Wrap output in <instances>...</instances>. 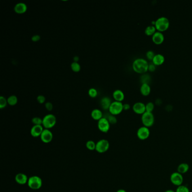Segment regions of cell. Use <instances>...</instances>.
Returning a JSON list of instances; mask_svg holds the SVG:
<instances>
[{"instance_id":"6da1fadb","label":"cell","mask_w":192,"mask_h":192,"mask_svg":"<svg viewBox=\"0 0 192 192\" xmlns=\"http://www.w3.org/2000/svg\"><path fill=\"white\" fill-rule=\"evenodd\" d=\"M149 63L147 60L143 58H137L134 61L132 68L137 73L144 74L148 71Z\"/></svg>"},{"instance_id":"7a4b0ae2","label":"cell","mask_w":192,"mask_h":192,"mask_svg":"<svg viewBox=\"0 0 192 192\" xmlns=\"http://www.w3.org/2000/svg\"><path fill=\"white\" fill-rule=\"evenodd\" d=\"M154 26L156 27L157 31L164 32L169 28L170 21L166 17L161 16L156 20Z\"/></svg>"},{"instance_id":"3957f363","label":"cell","mask_w":192,"mask_h":192,"mask_svg":"<svg viewBox=\"0 0 192 192\" xmlns=\"http://www.w3.org/2000/svg\"><path fill=\"white\" fill-rule=\"evenodd\" d=\"M27 184L29 188L33 190H37L42 187V180L40 177L34 175L29 177Z\"/></svg>"},{"instance_id":"277c9868","label":"cell","mask_w":192,"mask_h":192,"mask_svg":"<svg viewBox=\"0 0 192 192\" xmlns=\"http://www.w3.org/2000/svg\"><path fill=\"white\" fill-rule=\"evenodd\" d=\"M154 116L153 113L145 112L141 115V122L143 126L148 128L152 127L154 124Z\"/></svg>"},{"instance_id":"5b68a950","label":"cell","mask_w":192,"mask_h":192,"mask_svg":"<svg viewBox=\"0 0 192 192\" xmlns=\"http://www.w3.org/2000/svg\"><path fill=\"white\" fill-rule=\"evenodd\" d=\"M56 123V117L52 114L46 115L42 119V126L46 129L52 128Z\"/></svg>"},{"instance_id":"8992f818","label":"cell","mask_w":192,"mask_h":192,"mask_svg":"<svg viewBox=\"0 0 192 192\" xmlns=\"http://www.w3.org/2000/svg\"><path fill=\"white\" fill-rule=\"evenodd\" d=\"M123 105L124 104L122 103V102L114 101L112 102V104L111 105L109 109V112L112 115H118L124 110Z\"/></svg>"},{"instance_id":"52a82bcc","label":"cell","mask_w":192,"mask_h":192,"mask_svg":"<svg viewBox=\"0 0 192 192\" xmlns=\"http://www.w3.org/2000/svg\"><path fill=\"white\" fill-rule=\"evenodd\" d=\"M170 180L173 185H175L177 187L179 186L183 185V183L184 182V177L182 174L176 171V172H173L171 174Z\"/></svg>"},{"instance_id":"ba28073f","label":"cell","mask_w":192,"mask_h":192,"mask_svg":"<svg viewBox=\"0 0 192 192\" xmlns=\"http://www.w3.org/2000/svg\"><path fill=\"white\" fill-rule=\"evenodd\" d=\"M110 147V144L108 140L106 139H101L96 143L95 151L99 153H103L108 151Z\"/></svg>"},{"instance_id":"9c48e42d","label":"cell","mask_w":192,"mask_h":192,"mask_svg":"<svg viewBox=\"0 0 192 192\" xmlns=\"http://www.w3.org/2000/svg\"><path fill=\"white\" fill-rule=\"evenodd\" d=\"M151 132L149 128L145 126H141L138 128L136 135L137 137L140 140H145L148 139L150 136Z\"/></svg>"},{"instance_id":"30bf717a","label":"cell","mask_w":192,"mask_h":192,"mask_svg":"<svg viewBox=\"0 0 192 192\" xmlns=\"http://www.w3.org/2000/svg\"><path fill=\"white\" fill-rule=\"evenodd\" d=\"M110 123L105 117H103L98 122V127L101 132L107 133L110 129Z\"/></svg>"},{"instance_id":"8fae6325","label":"cell","mask_w":192,"mask_h":192,"mask_svg":"<svg viewBox=\"0 0 192 192\" xmlns=\"http://www.w3.org/2000/svg\"><path fill=\"white\" fill-rule=\"evenodd\" d=\"M41 140L45 144L50 143L52 140L53 135L49 129H44L40 136Z\"/></svg>"},{"instance_id":"7c38bea8","label":"cell","mask_w":192,"mask_h":192,"mask_svg":"<svg viewBox=\"0 0 192 192\" xmlns=\"http://www.w3.org/2000/svg\"><path fill=\"white\" fill-rule=\"evenodd\" d=\"M132 109L134 112L137 114H143L146 112L145 104L142 102H136L133 105Z\"/></svg>"},{"instance_id":"4fadbf2b","label":"cell","mask_w":192,"mask_h":192,"mask_svg":"<svg viewBox=\"0 0 192 192\" xmlns=\"http://www.w3.org/2000/svg\"><path fill=\"white\" fill-rule=\"evenodd\" d=\"M44 130L42 125H33L31 129V135L34 137L41 136Z\"/></svg>"},{"instance_id":"5bb4252c","label":"cell","mask_w":192,"mask_h":192,"mask_svg":"<svg viewBox=\"0 0 192 192\" xmlns=\"http://www.w3.org/2000/svg\"><path fill=\"white\" fill-rule=\"evenodd\" d=\"M164 36L162 32L157 31L152 36V41L154 44L157 45H160L164 41Z\"/></svg>"},{"instance_id":"9a60e30c","label":"cell","mask_w":192,"mask_h":192,"mask_svg":"<svg viewBox=\"0 0 192 192\" xmlns=\"http://www.w3.org/2000/svg\"><path fill=\"white\" fill-rule=\"evenodd\" d=\"M28 176H27L25 174L23 173H19L16 174L15 177V180L18 184L20 185H24L28 183Z\"/></svg>"},{"instance_id":"2e32d148","label":"cell","mask_w":192,"mask_h":192,"mask_svg":"<svg viewBox=\"0 0 192 192\" xmlns=\"http://www.w3.org/2000/svg\"><path fill=\"white\" fill-rule=\"evenodd\" d=\"M14 9L17 14H22L26 12V11L27 10V6L23 2H19L15 5Z\"/></svg>"},{"instance_id":"e0dca14e","label":"cell","mask_w":192,"mask_h":192,"mask_svg":"<svg viewBox=\"0 0 192 192\" xmlns=\"http://www.w3.org/2000/svg\"><path fill=\"white\" fill-rule=\"evenodd\" d=\"M112 103L109 98L104 97L100 100V106L104 110H109Z\"/></svg>"},{"instance_id":"ac0fdd59","label":"cell","mask_w":192,"mask_h":192,"mask_svg":"<svg viewBox=\"0 0 192 192\" xmlns=\"http://www.w3.org/2000/svg\"><path fill=\"white\" fill-rule=\"evenodd\" d=\"M113 96L115 101L122 102L124 99V94L122 90H116L113 93Z\"/></svg>"},{"instance_id":"d6986e66","label":"cell","mask_w":192,"mask_h":192,"mask_svg":"<svg viewBox=\"0 0 192 192\" xmlns=\"http://www.w3.org/2000/svg\"><path fill=\"white\" fill-rule=\"evenodd\" d=\"M164 60H165V58L162 54H156L154 58H153L152 62L156 65H160L164 63Z\"/></svg>"},{"instance_id":"ffe728a7","label":"cell","mask_w":192,"mask_h":192,"mask_svg":"<svg viewBox=\"0 0 192 192\" xmlns=\"http://www.w3.org/2000/svg\"><path fill=\"white\" fill-rule=\"evenodd\" d=\"M140 92L144 96H148L151 92V88L150 85L147 84H141L140 86Z\"/></svg>"},{"instance_id":"44dd1931","label":"cell","mask_w":192,"mask_h":192,"mask_svg":"<svg viewBox=\"0 0 192 192\" xmlns=\"http://www.w3.org/2000/svg\"><path fill=\"white\" fill-rule=\"evenodd\" d=\"M91 116L93 120L95 121H99L103 118V113L98 109H95L92 110Z\"/></svg>"},{"instance_id":"7402d4cb","label":"cell","mask_w":192,"mask_h":192,"mask_svg":"<svg viewBox=\"0 0 192 192\" xmlns=\"http://www.w3.org/2000/svg\"><path fill=\"white\" fill-rule=\"evenodd\" d=\"M189 170V166L187 163H181L179 164L177 168V171L179 172L181 174L183 175L186 174Z\"/></svg>"},{"instance_id":"603a6c76","label":"cell","mask_w":192,"mask_h":192,"mask_svg":"<svg viewBox=\"0 0 192 192\" xmlns=\"http://www.w3.org/2000/svg\"><path fill=\"white\" fill-rule=\"evenodd\" d=\"M156 28L154 25H148L145 29V33L147 36H153L157 32Z\"/></svg>"},{"instance_id":"cb8c5ba5","label":"cell","mask_w":192,"mask_h":192,"mask_svg":"<svg viewBox=\"0 0 192 192\" xmlns=\"http://www.w3.org/2000/svg\"><path fill=\"white\" fill-rule=\"evenodd\" d=\"M151 77L149 74L144 73L141 76H140V80L141 84H149V83L151 81Z\"/></svg>"},{"instance_id":"d4e9b609","label":"cell","mask_w":192,"mask_h":192,"mask_svg":"<svg viewBox=\"0 0 192 192\" xmlns=\"http://www.w3.org/2000/svg\"><path fill=\"white\" fill-rule=\"evenodd\" d=\"M7 100L8 104L11 106H14L18 103V98L15 95L9 96Z\"/></svg>"},{"instance_id":"484cf974","label":"cell","mask_w":192,"mask_h":192,"mask_svg":"<svg viewBox=\"0 0 192 192\" xmlns=\"http://www.w3.org/2000/svg\"><path fill=\"white\" fill-rule=\"evenodd\" d=\"M86 147L90 151H94L96 149V143L92 140H88L86 143Z\"/></svg>"},{"instance_id":"4316f807","label":"cell","mask_w":192,"mask_h":192,"mask_svg":"<svg viewBox=\"0 0 192 192\" xmlns=\"http://www.w3.org/2000/svg\"><path fill=\"white\" fill-rule=\"evenodd\" d=\"M71 67L73 72H78L81 70V65L77 62H73L71 65Z\"/></svg>"},{"instance_id":"83f0119b","label":"cell","mask_w":192,"mask_h":192,"mask_svg":"<svg viewBox=\"0 0 192 192\" xmlns=\"http://www.w3.org/2000/svg\"><path fill=\"white\" fill-rule=\"evenodd\" d=\"M154 109V104L153 102H148L145 104V109H146V112H151L152 113Z\"/></svg>"},{"instance_id":"f1b7e54d","label":"cell","mask_w":192,"mask_h":192,"mask_svg":"<svg viewBox=\"0 0 192 192\" xmlns=\"http://www.w3.org/2000/svg\"><path fill=\"white\" fill-rule=\"evenodd\" d=\"M175 192H190V190L187 186L181 185L177 187Z\"/></svg>"},{"instance_id":"f546056e","label":"cell","mask_w":192,"mask_h":192,"mask_svg":"<svg viewBox=\"0 0 192 192\" xmlns=\"http://www.w3.org/2000/svg\"><path fill=\"white\" fill-rule=\"evenodd\" d=\"M8 103V100L4 97V96H0V108L3 109L6 107Z\"/></svg>"},{"instance_id":"4dcf8cb0","label":"cell","mask_w":192,"mask_h":192,"mask_svg":"<svg viewBox=\"0 0 192 192\" xmlns=\"http://www.w3.org/2000/svg\"><path fill=\"white\" fill-rule=\"evenodd\" d=\"M107 120H108L109 122L110 123V124H116L117 122V120L116 117H115V116L114 115H112V114H109L108 115L107 117H105Z\"/></svg>"},{"instance_id":"1f68e13d","label":"cell","mask_w":192,"mask_h":192,"mask_svg":"<svg viewBox=\"0 0 192 192\" xmlns=\"http://www.w3.org/2000/svg\"><path fill=\"white\" fill-rule=\"evenodd\" d=\"M32 122L34 125H42V119L38 117H35L32 118Z\"/></svg>"},{"instance_id":"d6a6232c","label":"cell","mask_w":192,"mask_h":192,"mask_svg":"<svg viewBox=\"0 0 192 192\" xmlns=\"http://www.w3.org/2000/svg\"><path fill=\"white\" fill-rule=\"evenodd\" d=\"M88 95L90 96L91 98H96L97 95H98V91L96 90L95 88H90L89 90H88Z\"/></svg>"},{"instance_id":"836d02e7","label":"cell","mask_w":192,"mask_h":192,"mask_svg":"<svg viewBox=\"0 0 192 192\" xmlns=\"http://www.w3.org/2000/svg\"><path fill=\"white\" fill-rule=\"evenodd\" d=\"M155 55H156V54L152 50H148V51L146 52V56L148 60L152 61Z\"/></svg>"},{"instance_id":"e575fe53","label":"cell","mask_w":192,"mask_h":192,"mask_svg":"<svg viewBox=\"0 0 192 192\" xmlns=\"http://www.w3.org/2000/svg\"><path fill=\"white\" fill-rule=\"evenodd\" d=\"M156 69V65L154 64L153 62L149 64L148 65V71L150 72H154Z\"/></svg>"},{"instance_id":"d590c367","label":"cell","mask_w":192,"mask_h":192,"mask_svg":"<svg viewBox=\"0 0 192 192\" xmlns=\"http://www.w3.org/2000/svg\"><path fill=\"white\" fill-rule=\"evenodd\" d=\"M37 101L40 103V104H44L46 100V98L44 95H38L37 98Z\"/></svg>"},{"instance_id":"8d00e7d4","label":"cell","mask_w":192,"mask_h":192,"mask_svg":"<svg viewBox=\"0 0 192 192\" xmlns=\"http://www.w3.org/2000/svg\"><path fill=\"white\" fill-rule=\"evenodd\" d=\"M45 107L48 111H51L53 109V105L51 102H47L45 103Z\"/></svg>"},{"instance_id":"74e56055","label":"cell","mask_w":192,"mask_h":192,"mask_svg":"<svg viewBox=\"0 0 192 192\" xmlns=\"http://www.w3.org/2000/svg\"><path fill=\"white\" fill-rule=\"evenodd\" d=\"M41 39V37L38 35H35L34 36H32V41L33 42H38Z\"/></svg>"},{"instance_id":"f35d334b","label":"cell","mask_w":192,"mask_h":192,"mask_svg":"<svg viewBox=\"0 0 192 192\" xmlns=\"http://www.w3.org/2000/svg\"><path fill=\"white\" fill-rule=\"evenodd\" d=\"M123 108H124V111H127L128 109H130V105L129 104L126 103V104H124L123 105Z\"/></svg>"},{"instance_id":"ab89813d","label":"cell","mask_w":192,"mask_h":192,"mask_svg":"<svg viewBox=\"0 0 192 192\" xmlns=\"http://www.w3.org/2000/svg\"><path fill=\"white\" fill-rule=\"evenodd\" d=\"M162 103V101L160 98L157 99L156 101H155V104H156V105H160Z\"/></svg>"},{"instance_id":"60d3db41","label":"cell","mask_w":192,"mask_h":192,"mask_svg":"<svg viewBox=\"0 0 192 192\" xmlns=\"http://www.w3.org/2000/svg\"><path fill=\"white\" fill-rule=\"evenodd\" d=\"M172 105H166V109L168 111H170L172 110Z\"/></svg>"},{"instance_id":"b9f144b4","label":"cell","mask_w":192,"mask_h":192,"mask_svg":"<svg viewBox=\"0 0 192 192\" xmlns=\"http://www.w3.org/2000/svg\"><path fill=\"white\" fill-rule=\"evenodd\" d=\"M73 60H74V62H77L78 63V60H79V57L78 56H75L73 58Z\"/></svg>"},{"instance_id":"7bdbcfd3","label":"cell","mask_w":192,"mask_h":192,"mask_svg":"<svg viewBox=\"0 0 192 192\" xmlns=\"http://www.w3.org/2000/svg\"><path fill=\"white\" fill-rule=\"evenodd\" d=\"M117 192H127L124 189H118Z\"/></svg>"},{"instance_id":"ee69618b","label":"cell","mask_w":192,"mask_h":192,"mask_svg":"<svg viewBox=\"0 0 192 192\" xmlns=\"http://www.w3.org/2000/svg\"><path fill=\"white\" fill-rule=\"evenodd\" d=\"M164 192H175V191L172 190V189H167V190H165Z\"/></svg>"}]
</instances>
